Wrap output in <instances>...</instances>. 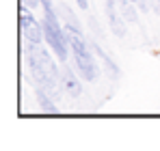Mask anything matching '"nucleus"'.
<instances>
[{"mask_svg":"<svg viewBox=\"0 0 160 151\" xmlns=\"http://www.w3.org/2000/svg\"><path fill=\"white\" fill-rule=\"evenodd\" d=\"M20 24H22V32H24V37H26L30 43H41V39L46 37V35H43V26L32 17L30 11L22 9V13H20Z\"/></svg>","mask_w":160,"mask_h":151,"instance_id":"4","label":"nucleus"},{"mask_svg":"<svg viewBox=\"0 0 160 151\" xmlns=\"http://www.w3.org/2000/svg\"><path fill=\"white\" fill-rule=\"evenodd\" d=\"M28 65H30V74L35 78V82L39 86H43V91H48L50 95L58 93V69L52 63L50 54L39 48V43H32L28 48Z\"/></svg>","mask_w":160,"mask_h":151,"instance_id":"1","label":"nucleus"},{"mask_svg":"<svg viewBox=\"0 0 160 151\" xmlns=\"http://www.w3.org/2000/svg\"><path fill=\"white\" fill-rule=\"evenodd\" d=\"M61 84H63L65 93L72 95V97H78L80 93H82V86H80L78 78L74 76L72 69H63V74H61Z\"/></svg>","mask_w":160,"mask_h":151,"instance_id":"5","label":"nucleus"},{"mask_svg":"<svg viewBox=\"0 0 160 151\" xmlns=\"http://www.w3.org/2000/svg\"><path fill=\"white\" fill-rule=\"evenodd\" d=\"M156 2H158V4H160V0H156Z\"/></svg>","mask_w":160,"mask_h":151,"instance_id":"9","label":"nucleus"},{"mask_svg":"<svg viewBox=\"0 0 160 151\" xmlns=\"http://www.w3.org/2000/svg\"><path fill=\"white\" fill-rule=\"evenodd\" d=\"M43 35L48 46L54 50V54L65 61L67 58V50H69V41H67V32H63V28L58 24L54 11H46V22H43Z\"/></svg>","mask_w":160,"mask_h":151,"instance_id":"3","label":"nucleus"},{"mask_svg":"<svg viewBox=\"0 0 160 151\" xmlns=\"http://www.w3.org/2000/svg\"><path fill=\"white\" fill-rule=\"evenodd\" d=\"M39 108H41L43 112H56V110H58V108H56V104L46 95V91H43V93L39 91Z\"/></svg>","mask_w":160,"mask_h":151,"instance_id":"7","label":"nucleus"},{"mask_svg":"<svg viewBox=\"0 0 160 151\" xmlns=\"http://www.w3.org/2000/svg\"><path fill=\"white\" fill-rule=\"evenodd\" d=\"M67 41H69V50L74 52V63L78 67V74L84 80H95L98 76V65L91 56L89 46L84 43V39L80 37V30L74 24H67Z\"/></svg>","mask_w":160,"mask_h":151,"instance_id":"2","label":"nucleus"},{"mask_svg":"<svg viewBox=\"0 0 160 151\" xmlns=\"http://www.w3.org/2000/svg\"><path fill=\"white\" fill-rule=\"evenodd\" d=\"M121 2H123V0H121Z\"/></svg>","mask_w":160,"mask_h":151,"instance_id":"10","label":"nucleus"},{"mask_svg":"<svg viewBox=\"0 0 160 151\" xmlns=\"http://www.w3.org/2000/svg\"><path fill=\"white\" fill-rule=\"evenodd\" d=\"M123 17H126L128 22H136V11H134L128 2H123Z\"/></svg>","mask_w":160,"mask_h":151,"instance_id":"8","label":"nucleus"},{"mask_svg":"<svg viewBox=\"0 0 160 151\" xmlns=\"http://www.w3.org/2000/svg\"><path fill=\"white\" fill-rule=\"evenodd\" d=\"M106 11H108V20H110V26H112L115 35L117 37H123L126 35V26L121 24V20H119V15L115 11V2L112 0H106Z\"/></svg>","mask_w":160,"mask_h":151,"instance_id":"6","label":"nucleus"},{"mask_svg":"<svg viewBox=\"0 0 160 151\" xmlns=\"http://www.w3.org/2000/svg\"><path fill=\"white\" fill-rule=\"evenodd\" d=\"M132 2H134V0H132Z\"/></svg>","mask_w":160,"mask_h":151,"instance_id":"11","label":"nucleus"}]
</instances>
